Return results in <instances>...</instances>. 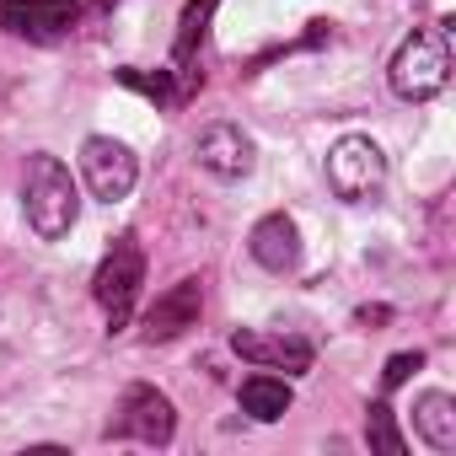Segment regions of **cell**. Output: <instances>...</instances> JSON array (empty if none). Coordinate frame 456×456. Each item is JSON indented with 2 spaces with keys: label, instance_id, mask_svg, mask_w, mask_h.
<instances>
[{
  "label": "cell",
  "instance_id": "15",
  "mask_svg": "<svg viewBox=\"0 0 456 456\" xmlns=\"http://www.w3.org/2000/svg\"><path fill=\"white\" fill-rule=\"evenodd\" d=\"M209 12H215V0H193V6L183 12V33H177V65L199 49V38H204V22H209Z\"/></svg>",
  "mask_w": 456,
  "mask_h": 456
},
{
  "label": "cell",
  "instance_id": "16",
  "mask_svg": "<svg viewBox=\"0 0 456 456\" xmlns=\"http://www.w3.org/2000/svg\"><path fill=\"white\" fill-rule=\"evenodd\" d=\"M118 76H124L129 86H140L145 97H156V102H172V86H167V76H161V70H156V76H140V70H118Z\"/></svg>",
  "mask_w": 456,
  "mask_h": 456
},
{
  "label": "cell",
  "instance_id": "8",
  "mask_svg": "<svg viewBox=\"0 0 456 456\" xmlns=\"http://www.w3.org/2000/svg\"><path fill=\"white\" fill-rule=\"evenodd\" d=\"M0 22L28 38H60L81 22V0H6Z\"/></svg>",
  "mask_w": 456,
  "mask_h": 456
},
{
  "label": "cell",
  "instance_id": "9",
  "mask_svg": "<svg viewBox=\"0 0 456 456\" xmlns=\"http://www.w3.org/2000/svg\"><path fill=\"white\" fill-rule=\"evenodd\" d=\"M199 312H204V285L199 280H177L167 296H156V306L145 312V338L151 344H167V338H177V333H188L193 322H199Z\"/></svg>",
  "mask_w": 456,
  "mask_h": 456
},
{
  "label": "cell",
  "instance_id": "3",
  "mask_svg": "<svg viewBox=\"0 0 456 456\" xmlns=\"http://www.w3.org/2000/svg\"><path fill=\"white\" fill-rule=\"evenodd\" d=\"M387 183V156L370 134H344L328 151V188L349 204H370Z\"/></svg>",
  "mask_w": 456,
  "mask_h": 456
},
{
  "label": "cell",
  "instance_id": "13",
  "mask_svg": "<svg viewBox=\"0 0 456 456\" xmlns=\"http://www.w3.org/2000/svg\"><path fill=\"white\" fill-rule=\"evenodd\" d=\"M242 413H253L258 424H274L290 413V381L280 376H248L242 381Z\"/></svg>",
  "mask_w": 456,
  "mask_h": 456
},
{
  "label": "cell",
  "instance_id": "4",
  "mask_svg": "<svg viewBox=\"0 0 456 456\" xmlns=\"http://www.w3.org/2000/svg\"><path fill=\"white\" fill-rule=\"evenodd\" d=\"M140 280H145V253H140L134 237H118L113 253L97 264V280H92V296H97V306L108 312V333L129 328V312H134Z\"/></svg>",
  "mask_w": 456,
  "mask_h": 456
},
{
  "label": "cell",
  "instance_id": "7",
  "mask_svg": "<svg viewBox=\"0 0 456 456\" xmlns=\"http://www.w3.org/2000/svg\"><path fill=\"white\" fill-rule=\"evenodd\" d=\"M193 156H199V167L215 172V177H248V172L258 167V151H253V140H248L237 124H209V129L193 140Z\"/></svg>",
  "mask_w": 456,
  "mask_h": 456
},
{
  "label": "cell",
  "instance_id": "2",
  "mask_svg": "<svg viewBox=\"0 0 456 456\" xmlns=\"http://www.w3.org/2000/svg\"><path fill=\"white\" fill-rule=\"evenodd\" d=\"M387 81L403 102H429L445 92L451 81V38L445 28H419L413 38H403V49L387 65Z\"/></svg>",
  "mask_w": 456,
  "mask_h": 456
},
{
  "label": "cell",
  "instance_id": "10",
  "mask_svg": "<svg viewBox=\"0 0 456 456\" xmlns=\"http://www.w3.org/2000/svg\"><path fill=\"white\" fill-rule=\"evenodd\" d=\"M232 349L242 354V360H253V365H269V370H285V376H301V370H312V344L306 338H285V333H253V328H242L237 338H232Z\"/></svg>",
  "mask_w": 456,
  "mask_h": 456
},
{
  "label": "cell",
  "instance_id": "6",
  "mask_svg": "<svg viewBox=\"0 0 456 456\" xmlns=\"http://www.w3.org/2000/svg\"><path fill=\"white\" fill-rule=\"evenodd\" d=\"M81 177H86L92 199L118 204V199H129V188H134V177H140V161H134V151H129L124 140L92 134V140L81 145Z\"/></svg>",
  "mask_w": 456,
  "mask_h": 456
},
{
  "label": "cell",
  "instance_id": "11",
  "mask_svg": "<svg viewBox=\"0 0 456 456\" xmlns=\"http://www.w3.org/2000/svg\"><path fill=\"white\" fill-rule=\"evenodd\" d=\"M248 248H253V258H258L269 274H290V269L301 264V232H296V220H290L285 209H274V215H264V220L253 225Z\"/></svg>",
  "mask_w": 456,
  "mask_h": 456
},
{
  "label": "cell",
  "instance_id": "18",
  "mask_svg": "<svg viewBox=\"0 0 456 456\" xmlns=\"http://www.w3.org/2000/svg\"><path fill=\"white\" fill-rule=\"evenodd\" d=\"M387 317H392L387 306H360V312H354V322H360V328H370V322H387Z\"/></svg>",
  "mask_w": 456,
  "mask_h": 456
},
{
  "label": "cell",
  "instance_id": "5",
  "mask_svg": "<svg viewBox=\"0 0 456 456\" xmlns=\"http://www.w3.org/2000/svg\"><path fill=\"white\" fill-rule=\"evenodd\" d=\"M108 435H124V440H140V445H172V435H177L172 397L156 392V387H145V381H134V387L124 392V403H118Z\"/></svg>",
  "mask_w": 456,
  "mask_h": 456
},
{
  "label": "cell",
  "instance_id": "12",
  "mask_svg": "<svg viewBox=\"0 0 456 456\" xmlns=\"http://www.w3.org/2000/svg\"><path fill=\"white\" fill-rule=\"evenodd\" d=\"M413 429L429 451H456V397L451 392H419L413 397Z\"/></svg>",
  "mask_w": 456,
  "mask_h": 456
},
{
  "label": "cell",
  "instance_id": "17",
  "mask_svg": "<svg viewBox=\"0 0 456 456\" xmlns=\"http://www.w3.org/2000/svg\"><path fill=\"white\" fill-rule=\"evenodd\" d=\"M419 365H424V354H392V360H387V370H381V387H387V392H392V387H403V381H408V370H419Z\"/></svg>",
  "mask_w": 456,
  "mask_h": 456
},
{
  "label": "cell",
  "instance_id": "14",
  "mask_svg": "<svg viewBox=\"0 0 456 456\" xmlns=\"http://www.w3.org/2000/svg\"><path fill=\"white\" fill-rule=\"evenodd\" d=\"M365 440H370L381 456H403V451H408V440L397 435V419H392L387 403H376V408L365 413Z\"/></svg>",
  "mask_w": 456,
  "mask_h": 456
},
{
  "label": "cell",
  "instance_id": "1",
  "mask_svg": "<svg viewBox=\"0 0 456 456\" xmlns=\"http://www.w3.org/2000/svg\"><path fill=\"white\" fill-rule=\"evenodd\" d=\"M22 209H28V225L44 237V242H60L70 237V225L81 215V188L70 177V167L49 151L28 156V177H22Z\"/></svg>",
  "mask_w": 456,
  "mask_h": 456
}]
</instances>
